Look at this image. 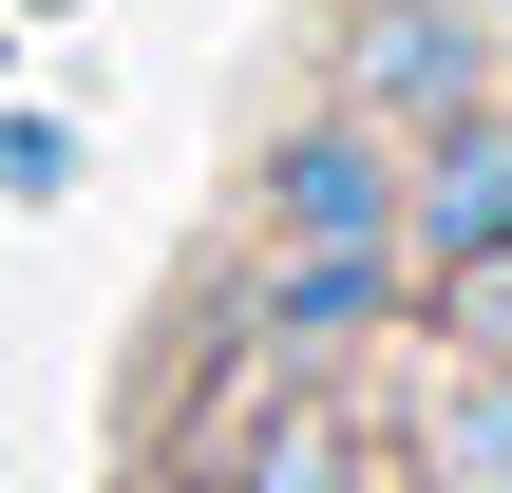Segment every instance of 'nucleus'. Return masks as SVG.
I'll return each mask as SVG.
<instances>
[{
  "label": "nucleus",
  "instance_id": "nucleus-2",
  "mask_svg": "<svg viewBox=\"0 0 512 493\" xmlns=\"http://www.w3.org/2000/svg\"><path fill=\"white\" fill-rule=\"evenodd\" d=\"M494 95V19L475 0H361V38H342V114L361 133H437V114H475Z\"/></svg>",
  "mask_w": 512,
  "mask_h": 493
},
{
  "label": "nucleus",
  "instance_id": "nucleus-4",
  "mask_svg": "<svg viewBox=\"0 0 512 493\" xmlns=\"http://www.w3.org/2000/svg\"><path fill=\"white\" fill-rule=\"evenodd\" d=\"M228 493H361V456H342V418L266 399V437H247V475H228Z\"/></svg>",
  "mask_w": 512,
  "mask_h": 493
},
{
  "label": "nucleus",
  "instance_id": "nucleus-3",
  "mask_svg": "<svg viewBox=\"0 0 512 493\" xmlns=\"http://www.w3.org/2000/svg\"><path fill=\"white\" fill-rule=\"evenodd\" d=\"M399 247L437 266V285H494L512 266V114H437V152H418V190H399Z\"/></svg>",
  "mask_w": 512,
  "mask_h": 493
},
{
  "label": "nucleus",
  "instance_id": "nucleus-1",
  "mask_svg": "<svg viewBox=\"0 0 512 493\" xmlns=\"http://www.w3.org/2000/svg\"><path fill=\"white\" fill-rule=\"evenodd\" d=\"M380 304H399V171L361 114H323L266 171V342H361Z\"/></svg>",
  "mask_w": 512,
  "mask_h": 493
}]
</instances>
